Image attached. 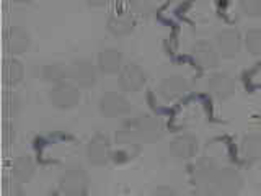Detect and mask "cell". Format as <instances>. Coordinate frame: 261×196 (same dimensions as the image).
<instances>
[{
	"label": "cell",
	"mask_w": 261,
	"mask_h": 196,
	"mask_svg": "<svg viewBox=\"0 0 261 196\" xmlns=\"http://www.w3.org/2000/svg\"><path fill=\"white\" fill-rule=\"evenodd\" d=\"M142 149V141L137 137L136 131L130 126V122L121 125L119 129L114 134V149H113V159L124 163L129 160H134Z\"/></svg>",
	"instance_id": "cell-1"
},
{
	"label": "cell",
	"mask_w": 261,
	"mask_h": 196,
	"mask_svg": "<svg viewBox=\"0 0 261 196\" xmlns=\"http://www.w3.org/2000/svg\"><path fill=\"white\" fill-rule=\"evenodd\" d=\"M59 193L67 196H85L90 190V178L87 170L82 165H69L59 180H57Z\"/></svg>",
	"instance_id": "cell-2"
},
{
	"label": "cell",
	"mask_w": 261,
	"mask_h": 196,
	"mask_svg": "<svg viewBox=\"0 0 261 196\" xmlns=\"http://www.w3.org/2000/svg\"><path fill=\"white\" fill-rule=\"evenodd\" d=\"M129 122H130V126H133V129L136 131L137 137L142 141V144H153L160 141L163 136V131H165L162 119L149 111L137 113Z\"/></svg>",
	"instance_id": "cell-3"
},
{
	"label": "cell",
	"mask_w": 261,
	"mask_h": 196,
	"mask_svg": "<svg viewBox=\"0 0 261 196\" xmlns=\"http://www.w3.org/2000/svg\"><path fill=\"white\" fill-rule=\"evenodd\" d=\"M47 98L57 110H72L80 103L82 92L80 87H77L72 80H65L53 85L47 93Z\"/></svg>",
	"instance_id": "cell-4"
},
{
	"label": "cell",
	"mask_w": 261,
	"mask_h": 196,
	"mask_svg": "<svg viewBox=\"0 0 261 196\" xmlns=\"http://www.w3.org/2000/svg\"><path fill=\"white\" fill-rule=\"evenodd\" d=\"M243 188V177L235 167H219L211 186V194L232 196L239 194Z\"/></svg>",
	"instance_id": "cell-5"
},
{
	"label": "cell",
	"mask_w": 261,
	"mask_h": 196,
	"mask_svg": "<svg viewBox=\"0 0 261 196\" xmlns=\"http://www.w3.org/2000/svg\"><path fill=\"white\" fill-rule=\"evenodd\" d=\"M85 157L92 167H105L113 159V145L110 137L103 133H96L90 137L85 147Z\"/></svg>",
	"instance_id": "cell-6"
},
{
	"label": "cell",
	"mask_w": 261,
	"mask_h": 196,
	"mask_svg": "<svg viewBox=\"0 0 261 196\" xmlns=\"http://www.w3.org/2000/svg\"><path fill=\"white\" fill-rule=\"evenodd\" d=\"M69 79L80 88H92L98 82V65L85 57L73 59L69 65Z\"/></svg>",
	"instance_id": "cell-7"
},
{
	"label": "cell",
	"mask_w": 261,
	"mask_h": 196,
	"mask_svg": "<svg viewBox=\"0 0 261 196\" xmlns=\"http://www.w3.org/2000/svg\"><path fill=\"white\" fill-rule=\"evenodd\" d=\"M98 110H100L105 118H122L129 114L130 103L126 95L111 90V92H106L100 96Z\"/></svg>",
	"instance_id": "cell-8"
},
{
	"label": "cell",
	"mask_w": 261,
	"mask_h": 196,
	"mask_svg": "<svg viewBox=\"0 0 261 196\" xmlns=\"http://www.w3.org/2000/svg\"><path fill=\"white\" fill-rule=\"evenodd\" d=\"M145 82H147V74L137 62L124 64L121 72L118 74V84L124 93L139 92L145 85Z\"/></svg>",
	"instance_id": "cell-9"
},
{
	"label": "cell",
	"mask_w": 261,
	"mask_h": 196,
	"mask_svg": "<svg viewBox=\"0 0 261 196\" xmlns=\"http://www.w3.org/2000/svg\"><path fill=\"white\" fill-rule=\"evenodd\" d=\"M159 96L165 102H178L190 93V82L179 74H171L159 84Z\"/></svg>",
	"instance_id": "cell-10"
},
{
	"label": "cell",
	"mask_w": 261,
	"mask_h": 196,
	"mask_svg": "<svg viewBox=\"0 0 261 196\" xmlns=\"http://www.w3.org/2000/svg\"><path fill=\"white\" fill-rule=\"evenodd\" d=\"M199 152V139L191 133H183L170 142V155L176 162H188Z\"/></svg>",
	"instance_id": "cell-11"
},
{
	"label": "cell",
	"mask_w": 261,
	"mask_h": 196,
	"mask_svg": "<svg viewBox=\"0 0 261 196\" xmlns=\"http://www.w3.org/2000/svg\"><path fill=\"white\" fill-rule=\"evenodd\" d=\"M243 36L237 28H224L216 35V47L224 59H233L240 53Z\"/></svg>",
	"instance_id": "cell-12"
},
{
	"label": "cell",
	"mask_w": 261,
	"mask_h": 196,
	"mask_svg": "<svg viewBox=\"0 0 261 196\" xmlns=\"http://www.w3.org/2000/svg\"><path fill=\"white\" fill-rule=\"evenodd\" d=\"M31 46V35L23 27H10L4 31V47L10 56H21Z\"/></svg>",
	"instance_id": "cell-13"
},
{
	"label": "cell",
	"mask_w": 261,
	"mask_h": 196,
	"mask_svg": "<svg viewBox=\"0 0 261 196\" xmlns=\"http://www.w3.org/2000/svg\"><path fill=\"white\" fill-rule=\"evenodd\" d=\"M237 84L233 77L227 72H214L207 79V92L217 100H228L235 95Z\"/></svg>",
	"instance_id": "cell-14"
},
{
	"label": "cell",
	"mask_w": 261,
	"mask_h": 196,
	"mask_svg": "<svg viewBox=\"0 0 261 196\" xmlns=\"http://www.w3.org/2000/svg\"><path fill=\"white\" fill-rule=\"evenodd\" d=\"M217 170H219V165L212 159H209V157L201 159L194 165V170H193L194 186L198 188L201 193L211 194V186H212V182H214Z\"/></svg>",
	"instance_id": "cell-15"
},
{
	"label": "cell",
	"mask_w": 261,
	"mask_h": 196,
	"mask_svg": "<svg viewBox=\"0 0 261 196\" xmlns=\"http://www.w3.org/2000/svg\"><path fill=\"white\" fill-rule=\"evenodd\" d=\"M191 57L201 69L209 70L216 69L220 61V54L216 46H212L209 41H198L191 46Z\"/></svg>",
	"instance_id": "cell-16"
},
{
	"label": "cell",
	"mask_w": 261,
	"mask_h": 196,
	"mask_svg": "<svg viewBox=\"0 0 261 196\" xmlns=\"http://www.w3.org/2000/svg\"><path fill=\"white\" fill-rule=\"evenodd\" d=\"M134 15L130 10H114L108 15V20H106V28L116 38L129 36L134 31Z\"/></svg>",
	"instance_id": "cell-17"
},
{
	"label": "cell",
	"mask_w": 261,
	"mask_h": 196,
	"mask_svg": "<svg viewBox=\"0 0 261 196\" xmlns=\"http://www.w3.org/2000/svg\"><path fill=\"white\" fill-rule=\"evenodd\" d=\"M98 70L105 76H116L124 65V57L118 47H103L96 57Z\"/></svg>",
	"instance_id": "cell-18"
},
{
	"label": "cell",
	"mask_w": 261,
	"mask_h": 196,
	"mask_svg": "<svg viewBox=\"0 0 261 196\" xmlns=\"http://www.w3.org/2000/svg\"><path fill=\"white\" fill-rule=\"evenodd\" d=\"M240 155L247 165L261 162V134H247L240 142Z\"/></svg>",
	"instance_id": "cell-19"
},
{
	"label": "cell",
	"mask_w": 261,
	"mask_h": 196,
	"mask_svg": "<svg viewBox=\"0 0 261 196\" xmlns=\"http://www.w3.org/2000/svg\"><path fill=\"white\" fill-rule=\"evenodd\" d=\"M36 174V163L31 155L21 154L12 163V177L20 183H28Z\"/></svg>",
	"instance_id": "cell-20"
},
{
	"label": "cell",
	"mask_w": 261,
	"mask_h": 196,
	"mask_svg": "<svg viewBox=\"0 0 261 196\" xmlns=\"http://www.w3.org/2000/svg\"><path fill=\"white\" fill-rule=\"evenodd\" d=\"M2 77H4V84L10 88L21 84L23 77H24V67H23L21 61L16 59L15 56L7 57L4 61V67H2Z\"/></svg>",
	"instance_id": "cell-21"
},
{
	"label": "cell",
	"mask_w": 261,
	"mask_h": 196,
	"mask_svg": "<svg viewBox=\"0 0 261 196\" xmlns=\"http://www.w3.org/2000/svg\"><path fill=\"white\" fill-rule=\"evenodd\" d=\"M41 77L51 85L61 84V82H65L69 79V65H65L64 62L59 61L47 62L41 69Z\"/></svg>",
	"instance_id": "cell-22"
},
{
	"label": "cell",
	"mask_w": 261,
	"mask_h": 196,
	"mask_svg": "<svg viewBox=\"0 0 261 196\" xmlns=\"http://www.w3.org/2000/svg\"><path fill=\"white\" fill-rule=\"evenodd\" d=\"M165 2L167 0H129V10L136 16L147 18L157 12Z\"/></svg>",
	"instance_id": "cell-23"
},
{
	"label": "cell",
	"mask_w": 261,
	"mask_h": 196,
	"mask_svg": "<svg viewBox=\"0 0 261 196\" xmlns=\"http://www.w3.org/2000/svg\"><path fill=\"white\" fill-rule=\"evenodd\" d=\"M243 44L253 57H261V28H251L245 33Z\"/></svg>",
	"instance_id": "cell-24"
},
{
	"label": "cell",
	"mask_w": 261,
	"mask_h": 196,
	"mask_svg": "<svg viewBox=\"0 0 261 196\" xmlns=\"http://www.w3.org/2000/svg\"><path fill=\"white\" fill-rule=\"evenodd\" d=\"M21 111V98L20 95L13 92V90H7L4 93V113L7 118H15L18 116Z\"/></svg>",
	"instance_id": "cell-25"
},
{
	"label": "cell",
	"mask_w": 261,
	"mask_h": 196,
	"mask_svg": "<svg viewBox=\"0 0 261 196\" xmlns=\"http://www.w3.org/2000/svg\"><path fill=\"white\" fill-rule=\"evenodd\" d=\"M239 7L245 16H250V18L261 16V0H239Z\"/></svg>",
	"instance_id": "cell-26"
},
{
	"label": "cell",
	"mask_w": 261,
	"mask_h": 196,
	"mask_svg": "<svg viewBox=\"0 0 261 196\" xmlns=\"http://www.w3.org/2000/svg\"><path fill=\"white\" fill-rule=\"evenodd\" d=\"M23 183L16 182V183H8L5 182L4 183V188H2V194L4 196H23V188H21Z\"/></svg>",
	"instance_id": "cell-27"
},
{
	"label": "cell",
	"mask_w": 261,
	"mask_h": 196,
	"mask_svg": "<svg viewBox=\"0 0 261 196\" xmlns=\"http://www.w3.org/2000/svg\"><path fill=\"white\" fill-rule=\"evenodd\" d=\"M2 137H4V144L5 145H10L15 142V139H16V129L15 126L12 125V122H5L4 125V133H2Z\"/></svg>",
	"instance_id": "cell-28"
},
{
	"label": "cell",
	"mask_w": 261,
	"mask_h": 196,
	"mask_svg": "<svg viewBox=\"0 0 261 196\" xmlns=\"http://www.w3.org/2000/svg\"><path fill=\"white\" fill-rule=\"evenodd\" d=\"M176 191L173 190V188H170V186H159V188H155V190L152 191V194H157V196H160V194H167V196H170V194H175Z\"/></svg>",
	"instance_id": "cell-29"
},
{
	"label": "cell",
	"mask_w": 261,
	"mask_h": 196,
	"mask_svg": "<svg viewBox=\"0 0 261 196\" xmlns=\"http://www.w3.org/2000/svg\"><path fill=\"white\" fill-rule=\"evenodd\" d=\"M85 2L88 7H92V8H101L105 5H108L111 0H85Z\"/></svg>",
	"instance_id": "cell-30"
},
{
	"label": "cell",
	"mask_w": 261,
	"mask_h": 196,
	"mask_svg": "<svg viewBox=\"0 0 261 196\" xmlns=\"http://www.w3.org/2000/svg\"><path fill=\"white\" fill-rule=\"evenodd\" d=\"M13 4H20V5H24V4H31L33 0H12Z\"/></svg>",
	"instance_id": "cell-31"
},
{
	"label": "cell",
	"mask_w": 261,
	"mask_h": 196,
	"mask_svg": "<svg viewBox=\"0 0 261 196\" xmlns=\"http://www.w3.org/2000/svg\"><path fill=\"white\" fill-rule=\"evenodd\" d=\"M258 122H259V126H261V111L258 113Z\"/></svg>",
	"instance_id": "cell-32"
}]
</instances>
